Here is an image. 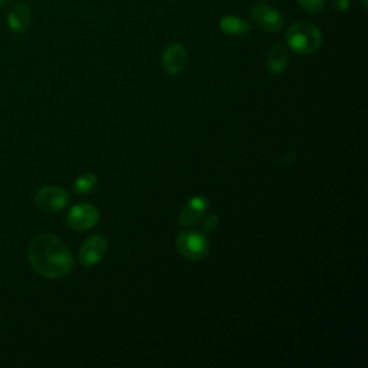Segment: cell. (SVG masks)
I'll use <instances>...</instances> for the list:
<instances>
[{"instance_id":"8fae6325","label":"cell","mask_w":368,"mask_h":368,"mask_svg":"<svg viewBox=\"0 0 368 368\" xmlns=\"http://www.w3.org/2000/svg\"><path fill=\"white\" fill-rule=\"evenodd\" d=\"M288 51L284 45L276 43L269 49L266 55V67L271 73L281 75L285 72L288 65Z\"/></svg>"},{"instance_id":"277c9868","label":"cell","mask_w":368,"mask_h":368,"mask_svg":"<svg viewBox=\"0 0 368 368\" xmlns=\"http://www.w3.org/2000/svg\"><path fill=\"white\" fill-rule=\"evenodd\" d=\"M100 222V211L94 205L78 203L71 207L67 214V223L78 232L89 230Z\"/></svg>"},{"instance_id":"ac0fdd59","label":"cell","mask_w":368,"mask_h":368,"mask_svg":"<svg viewBox=\"0 0 368 368\" xmlns=\"http://www.w3.org/2000/svg\"><path fill=\"white\" fill-rule=\"evenodd\" d=\"M363 5H364V6H367V0H363Z\"/></svg>"},{"instance_id":"7a4b0ae2","label":"cell","mask_w":368,"mask_h":368,"mask_svg":"<svg viewBox=\"0 0 368 368\" xmlns=\"http://www.w3.org/2000/svg\"><path fill=\"white\" fill-rule=\"evenodd\" d=\"M286 43L294 52L299 55H310L319 49L322 34L314 23L298 22L288 29Z\"/></svg>"},{"instance_id":"5b68a950","label":"cell","mask_w":368,"mask_h":368,"mask_svg":"<svg viewBox=\"0 0 368 368\" xmlns=\"http://www.w3.org/2000/svg\"><path fill=\"white\" fill-rule=\"evenodd\" d=\"M69 202V194L67 190L56 186H46L36 192L35 203L36 206L48 213H56L62 210Z\"/></svg>"},{"instance_id":"9a60e30c","label":"cell","mask_w":368,"mask_h":368,"mask_svg":"<svg viewBox=\"0 0 368 368\" xmlns=\"http://www.w3.org/2000/svg\"><path fill=\"white\" fill-rule=\"evenodd\" d=\"M218 225H219V218L214 213H210L205 218V220L202 223V229H203V232L211 233V232H214V230H216Z\"/></svg>"},{"instance_id":"7c38bea8","label":"cell","mask_w":368,"mask_h":368,"mask_svg":"<svg viewBox=\"0 0 368 368\" xmlns=\"http://www.w3.org/2000/svg\"><path fill=\"white\" fill-rule=\"evenodd\" d=\"M219 27L223 34L232 36L246 35L251 30V25L240 16H236V14H226V16H223L219 22Z\"/></svg>"},{"instance_id":"e0dca14e","label":"cell","mask_w":368,"mask_h":368,"mask_svg":"<svg viewBox=\"0 0 368 368\" xmlns=\"http://www.w3.org/2000/svg\"><path fill=\"white\" fill-rule=\"evenodd\" d=\"M12 2H13V0H0V8H6V6H9Z\"/></svg>"},{"instance_id":"4fadbf2b","label":"cell","mask_w":368,"mask_h":368,"mask_svg":"<svg viewBox=\"0 0 368 368\" xmlns=\"http://www.w3.org/2000/svg\"><path fill=\"white\" fill-rule=\"evenodd\" d=\"M98 186V179L92 173H84L73 181V190L76 194H88Z\"/></svg>"},{"instance_id":"8992f818","label":"cell","mask_w":368,"mask_h":368,"mask_svg":"<svg viewBox=\"0 0 368 368\" xmlns=\"http://www.w3.org/2000/svg\"><path fill=\"white\" fill-rule=\"evenodd\" d=\"M108 252V240L102 235H95L88 238L80 249V264L84 268H91L97 265L105 257Z\"/></svg>"},{"instance_id":"3957f363","label":"cell","mask_w":368,"mask_h":368,"mask_svg":"<svg viewBox=\"0 0 368 368\" xmlns=\"http://www.w3.org/2000/svg\"><path fill=\"white\" fill-rule=\"evenodd\" d=\"M176 244L180 255L189 260H193V262L203 260L210 252L207 238L203 232H198V230H183L177 236Z\"/></svg>"},{"instance_id":"ba28073f","label":"cell","mask_w":368,"mask_h":368,"mask_svg":"<svg viewBox=\"0 0 368 368\" xmlns=\"http://www.w3.org/2000/svg\"><path fill=\"white\" fill-rule=\"evenodd\" d=\"M251 18L260 29L268 30V32H279L285 25L282 14L268 5L252 6Z\"/></svg>"},{"instance_id":"52a82bcc","label":"cell","mask_w":368,"mask_h":368,"mask_svg":"<svg viewBox=\"0 0 368 368\" xmlns=\"http://www.w3.org/2000/svg\"><path fill=\"white\" fill-rule=\"evenodd\" d=\"M161 64L164 71L172 75H180L187 67V51L179 42L168 43L161 55Z\"/></svg>"},{"instance_id":"5bb4252c","label":"cell","mask_w":368,"mask_h":368,"mask_svg":"<svg viewBox=\"0 0 368 368\" xmlns=\"http://www.w3.org/2000/svg\"><path fill=\"white\" fill-rule=\"evenodd\" d=\"M298 3L306 12L319 13L322 9H324L325 0H298Z\"/></svg>"},{"instance_id":"6da1fadb","label":"cell","mask_w":368,"mask_h":368,"mask_svg":"<svg viewBox=\"0 0 368 368\" xmlns=\"http://www.w3.org/2000/svg\"><path fill=\"white\" fill-rule=\"evenodd\" d=\"M27 257L32 268L45 278L59 279L73 268V256L67 244L55 235L41 233L27 246Z\"/></svg>"},{"instance_id":"9c48e42d","label":"cell","mask_w":368,"mask_h":368,"mask_svg":"<svg viewBox=\"0 0 368 368\" xmlns=\"http://www.w3.org/2000/svg\"><path fill=\"white\" fill-rule=\"evenodd\" d=\"M207 207H209V200L205 196L192 197L180 213L179 225L183 227L194 225L198 219H202L205 216Z\"/></svg>"},{"instance_id":"30bf717a","label":"cell","mask_w":368,"mask_h":368,"mask_svg":"<svg viewBox=\"0 0 368 368\" xmlns=\"http://www.w3.org/2000/svg\"><path fill=\"white\" fill-rule=\"evenodd\" d=\"M30 23H32V12H30V9L25 3L14 5L8 18V25L12 32L23 34L29 29Z\"/></svg>"},{"instance_id":"2e32d148","label":"cell","mask_w":368,"mask_h":368,"mask_svg":"<svg viewBox=\"0 0 368 368\" xmlns=\"http://www.w3.org/2000/svg\"><path fill=\"white\" fill-rule=\"evenodd\" d=\"M331 6L338 12H347L351 6V0H331Z\"/></svg>"}]
</instances>
